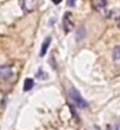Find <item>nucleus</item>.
<instances>
[{
    "instance_id": "obj_1",
    "label": "nucleus",
    "mask_w": 120,
    "mask_h": 130,
    "mask_svg": "<svg viewBox=\"0 0 120 130\" xmlns=\"http://www.w3.org/2000/svg\"><path fill=\"white\" fill-rule=\"evenodd\" d=\"M68 95H69V97H71V99L73 101V103H74V105H77L78 108H82V109H84V108H87V106H88V103L82 98V96L80 95V92L76 88H69Z\"/></svg>"
},
{
    "instance_id": "obj_2",
    "label": "nucleus",
    "mask_w": 120,
    "mask_h": 130,
    "mask_svg": "<svg viewBox=\"0 0 120 130\" xmlns=\"http://www.w3.org/2000/svg\"><path fill=\"white\" fill-rule=\"evenodd\" d=\"M42 0H20V5L21 8L25 12H33L40 6V4Z\"/></svg>"
},
{
    "instance_id": "obj_3",
    "label": "nucleus",
    "mask_w": 120,
    "mask_h": 130,
    "mask_svg": "<svg viewBox=\"0 0 120 130\" xmlns=\"http://www.w3.org/2000/svg\"><path fill=\"white\" fill-rule=\"evenodd\" d=\"M62 26H64V32L69 33L74 27V19L71 12H66L62 17Z\"/></svg>"
},
{
    "instance_id": "obj_4",
    "label": "nucleus",
    "mask_w": 120,
    "mask_h": 130,
    "mask_svg": "<svg viewBox=\"0 0 120 130\" xmlns=\"http://www.w3.org/2000/svg\"><path fill=\"white\" fill-rule=\"evenodd\" d=\"M13 75V71H12V68L10 65H1L0 66V78L1 79H10Z\"/></svg>"
},
{
    "instance_id": "obj_5",
    "label": "nucleus",
    "mask_w": 120,
    "mask_h": 130,
    "mask_svg": "<svg viewBox=\"0 0 120 130\" xmlns=\"http://www.w3.org/2000/svg\"><path fill=\"white\" fill-rule=\"evenodd\" d=\"M50 44H51V37H47L44 40L42 45H41V50H40V56L41 57L46 55V52H47L48 47H50Z\"/></svg>"
},
{
    "instance_id": "obj_6",
    "label": "nucleus",
    "mask_w": 120,
    "mask_h": 130,
    "mask_svg": "<svg viewBox=\"0 0 120 130\" xmlns=\"http://www.w3.org/2000/svg\"><path fill=\"white\" fill-rule=\"evenodd\" d=\"M33 86H34V82H33V79L32 78L25 79V83H24V90L25 91H30Z\"/></svg>"
},
{
    "instance_id": "obj_7",
    "label": "nucleus",
    "mask_w": 120,
    "mask_h": 130,
    "mask_svg": "<svg viewBox=\"0 0 120 130\" xmlns=\"http://www.w3.org/2000/svg\"><path fill=\"white\" fill-rule=\"evenodd\" d=\"M76 34H77V40L78 41L84 39V37H85V27H84V26H79V28H78L76 32Z\"/></svg>"
},
{
    "instance_id": "obj_8",
    "label": "nucleus",
    "mask_w": 120,
    "mask_h": 130,
    "mask_svg": "<svg viewBox=\"0 0 120 130\" xmlns=\"http://www.w3.org/2000/svg\"><path fill=\"white\" fill-rule=\"evenodd\" d=\"M94 6L98 10H104L106 7V0H95L94 1Z\"/></svg>"
},
{
    "instance_id": "obj_9",
    "label": "nucleus",
    "mask_w": 120,
    "mask_h": 130,
    "mask_svg": "<svg viewBox=\"0 0 120 130\" xmlns=\"http://www.w3.org/2000/svg\"><path fill=\"white\" fill-rule=\"evenodd\" d=\"M113 58L115 60H120V46H115L113 50Z\"/></svg>"
},
{
    "instance_id": "obj_10",
    "label": "nucleus",
    "mask_w": 120,
    "mask_h": 130,
    "mask_svg": "<svg viewBox=\"0 0 120 130\" xmlns=\"http://www.w3.org/2000/svg\"><path fill=\"white\" fill-rule=\"evenodd\" d=\"M68 6H74V4H76V0H68Z\"/></svg>"
},
{
    "instance_id": "obj_11",
    "label": "nucleus",
    "mask_w": 120,
    "mask_h": 130,
    "mask_svg": "<svg viewBox=\"0 0 120 130\" xmlns=\"http://www.w3.org/2000/svg\"><path fill=\"white\" fill-rule=\"evenodd\" d=\"M62 0H52V3L53 4H55V5H59V4L61 3Z\"/></svg>"
},
{
    "instance_id": "obj_12",
    "label": "nucleus",
    "mask_w": 120,
    "mask_h": 130,
    "mask_svg": "<svg viewBox=\"0 0 120 130\" xmlns=\"http://www.w3.org/2000/svg\"><path fill=\"white\" fill-rule=\"evenodd\" d=\"M117 25H118V27L120 28V18H119V19H118V20H117Z\"/></svg>"
}]
</instances>
